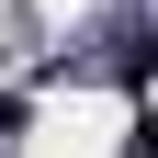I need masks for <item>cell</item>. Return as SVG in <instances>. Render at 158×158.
<instances>
[{"instance_id":"cell-1","label":"cell","mask_w":158,"mask_h":158,"mask_svg":"<svg viewBox=\"0 0 158 158\" xmlns=\"http://www.w3.org/2000/svg\"><path fill=\"white\" fill-rule=\"evenodd\" d=\"M11 124H23V102H11V90H0V135H11Z\"/></svg>"}]
</instances>
